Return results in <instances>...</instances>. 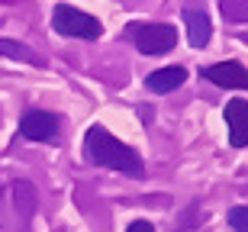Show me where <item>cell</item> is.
Listing matches in <instances>:
<instances>
[{
    "label": "cell",
    "mask_w": 248,
    "mask_h": 232,
    "mask_svg": "<svg viewBox=\"0 0 248 232\" xmlns=\"http://www.w3.org/2000/svg\"><path fill=\"white\" fill-rule=\"evenodd\" d=\"M19 136H26L32 142H48L58 136V116L46 110H29L19 120Z\"/></svg>",
    "instance_id": "5b68a950"
},
{
    "label": "cell",
    "mask_w": 248,
    "mask_h": 232,
    "mask_svg": "<svg viewBox=\"0 0 248 232\" xmlns=\"http://www.w3.org/2000/svg\"><path fill=\"white\" fill-rule=\"evenodd\" d=\"M229 226L235 232H248V206H232L229 210Z\"/></svg>",
    "instance_id": "7c38bea8"
},
{
    "label": "cell",
    "mask_w": 248,
    "mask_h": 232,
    "mask_svg": "<svg viewBox=\"0 0 248 232\" xmlns=\"http://www.w3.org/2000/svg\"><path fill=\"white\" fill-rule=\"evenodd\" d=\"M126 232H155V226L145 223V219H136V223H129V229H126Z\"/></svg>",
    "instance_id": "4fadbf2b"
},
{
    "label": "cell",
    "mask_w": 248,
    "mask_h": 232,
    "mask_svg": "<svg viewBox=\"0 0 248 232\" xmlns=\"http://www.w3.org/2000/svg\"><path fill=\"white\" fill-rule=\"evenodd\" d=\"M187 81V68L184 65H168V68H158V71H152L145 81V87L152 93H171L174 87H181V84Z\"/></svg>",
    "instance_id": "ba28073f"
},
{
    "label": "cell",
    "mask_w": 248,
    "mask_h": 232,
    "mask_svg": "<svg viewBox=\"0 0 248 232\" xmlns=\"http://www.w3.org/2000/svg\"><path fill=\"white\" fill-rule=\"evenodd\" d=\"M200 75L206 81L219 84V87H232V91H245L248 87V68L242 62H216V65H206Z\"/></svg>",
    "instance_id": "277c9868"
},
{
    "label": "cell",
    "mask_w": 248,
    "mask_h": 232,
    "mask_svg": "<svg viewBox=\"0 0 248 232\" xmlns=\"http://www.w3.org/2000/svg\"><path fill=\"white\" fill-rule=\"evenodd\" d=\"M84 155L87 161L97 168H110V171H120V174L132 177V181H142L145 177V165L139 158L136 149H129L123 139H116L110 129L103 126H91L87 136H84Z\"/></svg>",
    "instance_id": "6da1fadb"
},
{
    "label": "cell",
    "mask_w": 248,
    "mask_h": 232,
    "mask_svg": "<svg viewBox=\"0 0 248 232\" xmlns=\"http://www.w3.org/2000/svg\"><path fill=\"white\" fill-rule=\"evenodd\" d=\"M10 194H13V206H16V213H19V226L26 229L29 219L36 216V206H39L36 187L29 184V181H16V184L10 187Z\"/></svg>",
    "instance_id": "9c48e42d"
},
{
    "label": "cell",
    "mask_w": 248,
    "mask_h": 232,
    "mask_svg": "<svg viewBox=\"0 0 248 232\" xmlns=\"http://www.w3.org/2000/svg\"><path fill=\"white\" fill-rule=\"evenodd\" d=\"M219 10L232 23H245L248 19V0H219Z\"/></svg>",
    "instance_id": "8fae6325"
},
{
    "label": "cell",
    "mask_w": 248,
    "mask_h": 232,
    "mask_svg": "<svg viewBox=\"0 0 248 232\" xmlns=\"http://www.w3.org/2000/svg\"><path fill=\"white\" fill-rule=\"evenodd\" d=\"M226 126H229V145L232 149H245L248 145V100L232 97L226 103Z\"/></svg>",
    "instance_id": "8992f818"
},
{
    "label": "cell",
    "mask_w": 248,
    "mask_h": 232,
    "mask_svg": "<svg viewBox=\"0 0 248 232\" xmlns=\"http://www.w3.org/2000/svg\"><path fill=\"white\" fill-rule=\"evenodd\" d=\"M129 32L142 55H165L177 46V32L168 23H139V26H129Z\"/></svg>",
    "instance_id": "3957f363"
},
{
    "label": "cell",
    "mask_w": 248,
    "mask_h": 232,
    "mask_svg": "<svg viewBox=\"0 0 248 232\" xmlns=\"http://www.w3.org/2000/svg\"><path fill=\"white\" fill-rule=\"evenodd\" d=\"M52 26H55V32L74 36V39H97L103 32L97 16H91V13H84L78 7H68V3H58L52 10Z\"/></svg>",
    "instance_id": "7a4b0ae2"
},
{
    "label": "cell",
    "mask_w": 248,
    "mask_h": 232,
    "mask_svg": "<svg viewBox=\"0 0 248 232\" xmlns=\"http://www.w3.org/2000/svg\"><path fill=\"white\" fill-rule=\"evenodd\" d=\"M0 55L3 58H13V62H26V65H36V68H46V58L32 52L29 46L16 42V39H0Z\"/></svg>",
    "instance_id": "30bf717a"
},
{
    "label": "cell",
    "mask_w": 248,
    "mask_h": 232,
    "mask_svg": "<svg viewBox=\"0 0 248 232\" xmlns=\"http://www.w3.org/2000/svg\"><path fill=\"white\" fill-rule=\"evenodd\" d=\"M184 23H187V39H190V46L193 48H203V46H210V36H213V23L210 16L203 13V7H187L184 10Z\"/></svg>",
    "instance_id": "52a82bcc"
}]
</instances>
